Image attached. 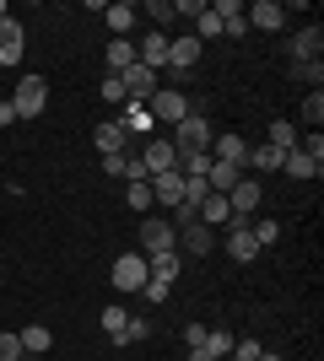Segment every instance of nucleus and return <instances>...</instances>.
<instances>
[{
    "label": "nucleus",
    "mask_w": 324,
    "mask_h": 361,
    "mask_svg": "<svg viewBox=\"0 0 324 361\" xmlns=\"http://www.w3.org/2000/svg\"><path fill=\"white\" fill-rule=\"evenodd\" d=\"M211 140H216V130L200 108H189L184 119L173 124V151H211Z\"/></svg>",
    "instance_id": "obj_1"
},
{
    "label": "nucleus",
    "mask_w": 324,
    "mask_h": 361,
    "mask_svg": "<svg viewBox=\"0 0 324 361\" xmlns=\"http://www.w3.org/2000/svg\"><path fill=\"white\" fill-rule=\"evenodd\" d=\"M11 108H16V119H38V114L49 108V81H44V75H22Z\"/></svg>",
    "instance_id": "obj_2"
},
{
    "label": "nucleus",
    "mask_w": 324,
    "mask_h": 361,
    "mask_svg": "<svg viewBox=\"0 0 324 361\" xmlns=\"http://www.w3.org/2000/svg\"><path fill=\"white\" fill-rule=\"evenodd\" d=\"M108 281H114V291H124V297H130V291H140L146 281H152V270H146V254H119V259H114V275H108Z\"/></svg>",
    "instance_id": "obj_3"
},
{
    "label": "nucleus",
    "mask_w": 324,
    "mask_h": 361,
    "mask_svg": "<svg viewBox=\"0 0 324 361\" xmlns=\"http://www.w3.org/2000/svg\"><path fill=\"white\" fill-rule=\"evenodd\" d=\"M179 248V226L162 221V216H146L140 221V254H173Z\"/></svg>",
    "instance_id": "obj_4"
},
{
    "label": "nucleus",
    "mask_w": 324,
    "mask_h": 361,
    "mask_svg": "<svg viewBox=\"0 0 324 361\" xmlns=\"http://www.w3.org/2000/svg\"><path fill=\"white\" fill-rule=\"evenodd\" d=\"M248 221H254V216H227V259H238V264H248V259L260 254V243H254Z\"/></svg>",
    "instance_id": "obj_5"
},
{
    "label": "nucleus",
    "mask_w": 324,
    "mask_h": 361,
    "mask_svg": "<svg viewBox=\"0 0 324 361\" xmlns=\"http://www.w3.org/2000/svg\"><path fill=\"white\" fill-rule=\"evenodd\" d=\"M146 114H152L157 124H179L189 114V103H184V92H173V87H157L152 92V103H146Z\"/></svg>",
    "instance_id": "obj_6"
},
{
    "label": "nucleus",
    "mask_w": 324,
    "mask_h": 361,
    "mask_svg": "<svg viewBox=\"0 0 324 361\" xmlns=\"http://www.w3.org/2000/svg\"><path fill=\"white\" fill-rule=\"evenodd\" d=\"M22 54H28V32H22L16 16H6V22H0V65L11 71V65H22Z\"/></svg>",
    "instance_id": "obj_7"
},
{
    "label": "nucleus",
    "mask_w": 324,
    "mask_h": 361,
    "mask_svg": "<svg viewBox=\"0 0 324 361\" xmlns=\"http://www.w3.org/2000/svg\"><path fill=\"white\" fill-rule=\"evenodd\" d=\"M140 162H146V178H157V173L179 167V151H173V140H140Z\"/></svg>",
    "instance_id": "obj_8"
},
{
    "label": "nucleus",
    "mask_w": 324,
    "mask_h": 361,
    "mask_svg": "<svg viewBox=\"0 0 324 361\" xmlns=\"http://www.w3.org/2000/svg\"><path fill=\"white\" fill-rule=\"evenodd\" d=\"M124 81V97H130V103H152V92H157V71H146V65H130V71L119 75Z\"/></svg>",
    "instance_id": "obj_9"
},
{
    "label": "nucleus",
    "mask_w": 324,
    "mask_h": 361,
    "mask_svg": "<svg viewBox=\"0 0 324 361\" xmlns=\"http://www.w3.org/2000/svg\"><path fill=\"white\" fill-rule=\"evenodd\" d=\"M211 248H216V232L200 221V216L179 226V254H211Z\"/></svg>",
    "instance_id": "obj_10"
},
{
    "label": "nucleus",
    "mask_w": 324,
    "mask_h": 361,
    "mask_svg": "<svg viewBox=\"0 0 324 361\" xmlns=\"http://www.w3.org/2000/svg\"><path fill=\"white\" fill-rule=\"evenodd\" d=\"M260 200H265L260 178H238V183L227 189V205H232V216H254V211H260Z\"/></svg>",
    "instance_id": "obj_11"
},
{
    "label": "nucleus",
    "mask_w": 324,
    "mask_h": 361,
    "mask_svg": "<svg viewBox=\"0 0 324 361\" xmlns=\"http://www.w3.org/2000/svg\"><path fill=\"white\" fill-rule=\"evenodd\" d=\"M205 44L195 38V32H184V38H168V65L173 71H189V65H200Z\"/></svg>",
    "instance_id": "obj_12"
},
{
    "label": "nucleus",
    "mask_w": 324,
    "mask_h": 361,
    "mask_svg": "<svg viewBox=\"0 0 324 361\" xmlns=\"http://www.w3.org/2000/svg\"><path fill=\"white\" fill-rule=\"evenodd\" d=\"M119 124H124V135H130V140H152V130H157V119L146 114V103H124Z\"/></svg>",
    "instance_id": "obj_13"
},
{
    "label": "nucleus",
    "mask_w": 324,
    "mask_h": 361,
    "mask_svg": "<svg viewBox=\"0 0 324 361\" xmlns=\"http://www.w3.org/2000/svg\"><path fill=\"white\" fill-rule=\"evenodd\" d=\"M92 140H97V157H124V151H130V135H124L119 119H103Z\"/></svg>",
    "instance_id": "obj_14"
},
{
    "label": "nucleus",
    "mask_w": 324,
    "mask_h": 361,
    "mask_svg": "<svg viewBox=\"0 0 324 361\" xmlns=\"http://www.w3.org/2000/svg\"><path fill=\"white\" fill-rule=\"evenodd\" d=\"M244 22H248V27L276 32L281 22H287V6H276V0H254V6H244Z\"/></svg>",
    "instance_id": "obj_15"
},
{
    "label": "nucleus",
    "mask_w": 324,
    "mask_h": 361,
    "mask_svg": "<svg viewBox=\"0 0 324 361\" xmlns=\"http://www.w3.org/2000/svg\"><path fill=\"white\" fill-rule=\"evenodd\" d=\"M146 183H152L157 205H179V200H184V173H179V167H168V173H157V178H146Z\"/></svg>",
    "instance_id": "obj_16"
},
{
    "label": "nucleus",
    "mask_w": 324,
    "mask_h": 361,
    "mask_svg": "<svg viewBox=\"0 0 324 361\" xmlns=\"http://www.w3.org/2000/svg\"><path fill=\"white\" fill-rule=\"evenodd\" d=\"M281 173H292V178H319V173H324V157L292 146V151H287V162H281Z\"/></svg>",
    "instance_id": "obj_17"
},
{
    "label": "nucleus",
    "mask_w": 324,
    "mask_h": 361,
    "mask_svg": "<svg viewBox=\"0 0 324 361\" xmlns=\"http://www.w3.org/2000/svg\"><path fill=\"white\" fill-rule=\"evenodd\" d=\"M136 60H140V54H136V44H130V38H108V49H103V65H108V75H124Z\"/></svg>",
    "instance_id": "obj_18"
},
{
    "label": "nucleus",
    "mask_w": 324,
    "mask_h": 361,
    "mask_svg": "<svg viewBox=\"0 0 324 361\" xmlns=\"http://www.w3.org/2000/svg\"><path fill=\"white\" fill-rule=\"evenodd\" d=\"M244 157H248V140H244V135H232V130H227V135H216V140H211V162L244 167Z\"/></svg>",
    "instance_id": "obj_19"
},
{
    "label": "nucleus",
    "mask_w": 324,
    "mask_h": 361,
    "mask_svg": "<svg viewBox=\"0 0 324 361\" xmlns=\"http://www.w3.org/2000/svg\"><path fill=\"white\" fill-rule=\"evenodd\" d=\"M136 6H130V0H114V6H103V22H108V32H114V38H130V27H136Z\"/></svg>",
    "instance_id": "obj_20"
},
{
    "label": "nucleus",
    "mask_w": 324,
    "mask_h": 361,
    "mask_svg": "<svg viewBox=\"0 0 324 361\" xmlns=\"http://www.w3.org/2000/svg\"><path fill=\"white\" fill-rule=\"evenodd\" d=\"M146 270H152V281H179V270H184V254L173 248V254H146Z\"/></svg>",
    "instance_id": "obj_21"
},
{
    "label": "nucleus",
    "mask_w": 324,
    "mask_h": 361,
    "mask_svg": "<svg viewBox=\"0 0 324 361\" xmlns=\"http://www.w3.org/2000/svg\"><path fill=\"white\" fill-rule=\"evenodd\" d=\"M136 54H140V65H146V71H157V65H168V32H146Z\"/></svg>",
    "instance_id": "obj_22"
},
{
    "label": "nucleus",
    "mask_w": 324,
    "mask_h": 361,
    "mask_svg": "<svg viewBox=\"0 0 324 361\" xmlns=\"http://www.w3.org/2000/svg\"><path fill=\"white\" fill-rule=\"evenodd\" d=\"M281 162H287V151H276V146H248V157H244V167H254V173H281Z\"/></svg>",
    "instance_id": "obj_23"
},
{
    "label": "nucleus",
    "mask_w": 324,
    "mask_h": 361,
    "mask_svg": "<svg viewBox=\"0 0 324 361\" xmlns=\"http://www.w3.org/2000/svg\"><path fill=\"white\" fill-rule=\"evenodd\" d=\"M238 178H244V167H232V162H211V173H205V189H211V195H227Z\"/></svg>",
    "instance_id": "obj_24"
},
{
    "label": "nucleus",
    "mask_w": 324,
    "mask_h": 361,
    "mask_svg": "<svg viewBox=\"0 0 324 361\" xmlns=\"http://www.w3.org/2000/svg\"><path fill=\"white\" fill-rule=\"evenodd\" d=\"M195 216H200V221L216 232V226H222V221L232 216V205H227V195H205V200H200V211H195Z\"/></svg>",
    "instance_id": "obj_25"
},
{
    "label": "nucleus",
    "mask_w": 324,
    "mask_h": 361,
    "mask_svg": "<svg viewBox=\"0 0 324 361\" xmlns=\"http://www.w3.org/2000/svg\"><path fill=\"white\" fill-rule=\"evenodd\" d=\"M16 340H22V350H28V356H44V350L54 345V334H49L44 324H28V329L16 334Z\"/></svg>",
    "instance_id": "obj_26"
},
{
    "label": "nucleus",
    "mask_w": 324,
    "mask_h": 361,
    "mask_svg": "<svg viewBox=\"0 0 324 361\" xmlns=\"http://www.w3.org/2000/svg\"><path fill=\"white\" fill-rule=\"evenodd\" d=\"M124 324H130V313H124L119 302H114V307H103V334L114 340V345H124Z\"/></svg>",
    "instance_id": "obj_27"
},
{
    "label": "nucleus",
    "mask_w": 324,
    "mask_h": 361,
    "mask_svg": "<svg viewBox=\"0 0 324 361\" xmlns=\"http://www.w3.org/2000/svg\"><path fill=\"white\" fill-rule=\"evenodd\" d=\"M265 146L292 151V146H297V124H292V119H270V140H265Z\"/></svg>",
    "instance_id": "obj_28"
},
{
    "label": "nucleus",
    "mask_w": 324,
    "mask_h": 361,
    "mask_svg": "<svg viewBox=\"0 0 324 361\" xmlns=\"http://www.w3.org/2000/svg\"><path fill=\"white\" fill-rule=\"evenodd\" d=\"M319 44H324V32H319V22H313L308 32H297V38H292V54H297V65L308 60V54H319Z\"/></svg>",
    "instance_id": "obj_29"
},
{
    "label": "nucleus",
    "mask_w": 324,
    "mask_h": 361,
    "mask_svg": "<svg viewBox=\"0 0 324 361\" xmlns=\"http://www.w3.org/2000/svg\"><path fill=\"white\" fill-rule=\"evenodd\" d=\"M297 114H303V124H308V130H319V124H324V92H308V97L297 103Z\"/></svg>",
    "instance_id": "obj_30"
},
{
    "label": "nucleus",
    "mask_w": 324,
    "mask_h": 361,
    "mask_svg": "<svg viewBox=\"0 0 324 361\" xmlns=\"http://www.w3.org/2000/svg\"><path fill=\"white\" fill-rule=\"evenodd\" d=\"M124 205L146 216V211H152V205H157V200H152V183H130V189H124Z\"/></svg>",
    "instance_id": "obj_31"
},
{
    "label": "nucleus",
    "mask_w": 324,
    "mask_h": 361,
    "mask_svg": "<svg viewBox=\"0 0 324 361\" xmlns=\"http://www.w3.org/2000/svg\"><path fill=\"white\" fill-rule=\"evenodd\" d=\"M248 232H254V243H260V248H270V243L281 238V221H276V216H265V221H248Z\"/></svg>",
    "instance_id": "obj_32"
},
{
    "label": "nucleus",
    "mask_w": 324,
    "mask_h": 361,
    "mask_svg": "<svg viewBox=\"0 0 324 361\" xmlns=\"http://www.w3.org/2000/svg\"><path fill=\"white\" fill-rule=\"evenodd\" d=\"M205 356H211V361L232 356V334L227 329H211V334H205Z\"/></svg>",
    "instance_id": "obj_33"
},
{
    "label": "nucleus",
    "mask_w": 324,
    "mask_h": 361,
    "mask_svg": "<svg viewBox=\"0 0 324 361\" xmlns=\"http://www.w3.org/2000/svg\"><path fill=\"white\" fill-rule=\"evenodd\" d=\"M211 195V189H205V178H184V200H179V205H189V211H200V200ZM179 205H173V211H179Z\"/></svg>",
    "instance_id": "obj_34"
},
{
    "label": "nucleus",
    "mask_w": 324,
    "mask_h": 361,
    "mask_svg": "<svg viewBox=\"0 0 324 361\" xmlns=\"http://www.w3.org/2000/svg\"><path fill=\"white\" fill-rule=\"evenodd\" d=\"M195 38H200V44H205V38H222V16H216L211 6H205V16L195 22Z\"/></svg>",
    "instance_id": "obj_35"
},
{
    "label": "nucleus",
    "mask_w": 324,
    "mask_h": 361,
    "mask_svg": "<svg viewBox=\"0 0 324 361\" xmlns=\"http://www.w3.org/2000/svg\"><path fill=\"white\" fill-rule=\"evenodd\" d=\"M103 103H114V108L130 103V97H124V81H119V75H103Z\"/></svg>",
    "instance_id": "obj_36"
},
{
    "label": "nucleus",
    "mask_w": 324,
    "mask_h": 361,
    "mask_svg": "<svg viewBox=\"0 0 324 361\" xmlns=\"http://www.w3.org/2000/svg\"><path fill=\"white\" fill-rule=\"evenodd\" d=\"M140 297L152 302V307H162V302L173 297V286H168V281H146V286H140Z\"/></svg>",
    "instance_id": "obj_37"
},
{
    "label": "nucleus",
    "mask_w": 324,
    "mask_h": 361,
    "mask_svg": "<svg viewBox=\"0 0 324 361\" xmlns=\"http://www.w3.org/2000/svg\"><path fill=\"white\" fill-rule=\"evenodd\" d=\"M260 356H265L260 340H232V361H260Z\"/></svg>",
    "instance_id": "obj_38"
},
{
    "label": "nucleus",
    "mask_w": 324,
    "mask_h": 361,
    "mask_svg": "<svg viewBox=\"0 0 324 361\" xmlns=\"http://www.w3.org/2000/svg\"><path fill=\"white\" fill-rule=\"evenodd\" d=\"M146 334H152V318L130 313V324H124V345H136V340H146Z\"/></svg>",
    "instance_id": "obj_39"
},
{
    "label": "nucleus",
    "mask_w": 324,
    "mask_h": 361,
    "mask_svg": "<svg viewBox=\"0 0 324 361\" xmlns=\"http://www.w3.org/2000/svg\"><path fill=\"white\" fill-rule=\"evenodd\" d=\"M205 6H211V0H173V16H189V22H200Z\"/></svg>",
    "instance_id": "obj_40"
},
{
    "label": "nucleus",
    "mask_w": 324,
    "mask_h": 361,
    "mask_svg": "<svg viewBox=\"0 0 324 361\" xmlns=\"http://www.w3.org/2000/svg\"><path fill=\"white\" fill-rule=\"evenodd\" d=\"M292 75H297V81H313V92H319V75H324V65H319V60H303V65H292Z\"/></svg>",
    "instance_id": "obj_41"
},
{
    "label": "nucleus",
    "mask_w": 324,
    "mask_h": 361,
    "mask_svg": "<svg viewBox=\"0 0 324 361\" xmlns=\"http://www.w3.org/2000/svg\"><path fill=\"white\" fill-rule=\"evenodd\" d=\"M146 16H152L157 27H168V22H173V0H152V6H146Z\"/></svg>",
    "instance_id": "obj_42"
},
{
    "label": "nucleus",
    "mask_w": 324,
    "mask_h": 361,
    "mask_svg": "<svg viewBox=\"0 0 324 361\" xmlns=\"http://www.w3.org/2000/svg\"><path fill=\"white\" fill-rule=\"evenodd\" d=\"M28 350H22V340L16 334H0V361H22Z\"/></svg>",
    "instance_id": "obj_43"
},
{
    "label": "nucleus",
    "mask_w": 324,
    "mask_h": 361,
    "mask_svg": "<svg viewBox=\"0 0 324 361\" xmlns=\"http://www.w3.org/2000/svg\"><path fill=\"white\" fill-rule=\"evenodd\" d=\"M205 334H211L205 324H184V345H189V350H200V345H205Z\"/></svg>",
    "instance_id": "obj_44"
},
{
    "label": "nucleus",
    "mask_w": 324,
    "mask_h": 361,
    "mask_svg": "<svg viewBox=\"0 0 324 361\" xmlns=\"http://www.w3.org/2000/svg\"><path fill=\"white\" fill-rule=\"evenodd\" d=\"M11 119H16V108H11V97H6V103H0V130H6Z\"/></svg>",
    "instance_id": "obj_45"
},
{
    "label": "nucleus",
    "mask_w": 324,
    "mask_h": 361,
    "mask_svg": "<svg viewBox=\"0 0 324 361\" xmlns=\"http://www.w3.org/2000/svg\"><path fill=\"white\" fill-rule=\"evenodd\" d=\"M184 361H211V356H205V345H200V350H189V356H184Z\"/></svg>",
    "instance_id": "obj_46"
},
{
    "label": "nucleus",
    "mask_w": 324,
    "mask_h": 361,
    "mask_svg": "<svg viewBox=\"0 0 324 361\" xmlns=\"http://www.w3.org/2000/svg\"><path fill=\"white\" fill-rule=\"evenodd\" d=\"M6 16H11V11H6V0H0V22H6Z\"/></svg>",
    "instance_id": "obj_47"
},
{
    "label": "nucleus",
    "mask_w": 324,
    "mask_h": 361,
    "mask_svg": "<svg viewBox=\"0 0 324 361\" xmlns=\"http://www.w3.org/2000/svg\"><path fill=\"white\" fill-rule=\"evenodd\" d=\"M260 361H281V356H270V350H265V356H260Z\"/></svg>",
    "instance_id": "obj_48"
}]
</instances>
